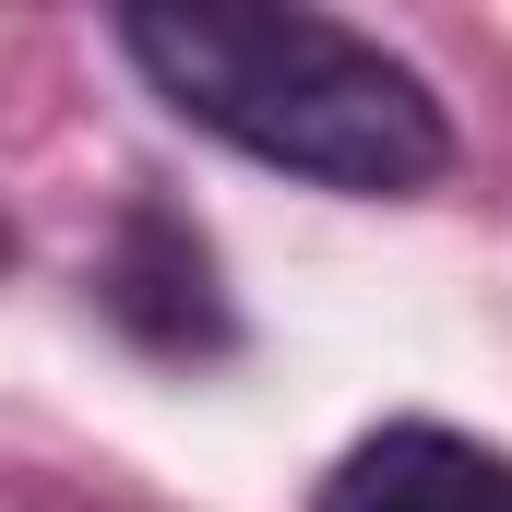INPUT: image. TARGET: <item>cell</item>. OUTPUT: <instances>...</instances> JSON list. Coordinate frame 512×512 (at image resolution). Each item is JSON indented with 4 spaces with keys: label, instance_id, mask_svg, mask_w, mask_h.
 I'll use <instances>...</instances> for the list:
<instances>
[{
    "label": "cell",
    "instance_id": "1",
    "mask_svg": "<svg viewBox=\"0 0 512 512\" xmlns=\"http://www.w3.org/2000/svg\"><path fill=\"white\" fill-rule=\"evenodd\" d=\"M120 60L191 131L239 143L251 167L322 179V191L405 203L453 167V120H441L429 72L298 0H131Z\"/></svg>",
    "mask_w": 512,
    "mask_h": 512
},
{
    "label": "cell",
    "instance_id": "2",
    "mask_svg": "<svg viewBox=\"0 0 512 512\" xmlns=\"http://www.w3.org/2000/svg\"><path fill=\"white\" fill-rule=\"evenodd\" d=\"M310 512H512V453L441 417H382L370 441L334 453Z\"/></svg>",
    "mask_w": 512,
    "mask_h": 512
},
{
    "label": "cell",
    "instance_id": "3",
    "mask_svg": "<svg viewBox=\"0 0 512 512\" xmlns=\"http://www.w3.org/2000/svg\"><path fill=\"white\" fill-rule=\"evenodd\" d=\"M108 310H120L143 346H167V358H215V346L239 334V322H227V286H215V251H203L167 203H131V215H120Z\"/></svg>",
    "mask_w": 512,
    "mask_h": 512
}]
</instances>
